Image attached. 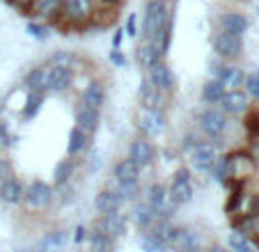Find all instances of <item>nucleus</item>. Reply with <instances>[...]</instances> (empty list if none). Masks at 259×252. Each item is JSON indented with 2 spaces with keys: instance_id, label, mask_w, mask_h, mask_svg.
<instances>
[{
  "instance_id": "f257e3e1",
  "label": "nucleus",
  "mask_w": 259,
  "mask_h": 252,
  "mask_svg": "<svg viewBox=\"0 0 259 252\" xmlns=\"http://www.w3.org/2000/svg\"><path fill=\"white\" fill-rule=\"evenodd\" d=\"M142 39L152 41L163 55H167L172 39V14L167 0H147L142 16Z\"/></svg>"
},
{
  "instance_id": "f03ea898",
  "label": "nucleus",
  "mask_w": 259,
  "mask_h": 252,
  "mask_svg": "<svg viewBox=\"0 0 259 252\" xmlns=\"http://www.w3.org/2000/svg\"><path fill=\"white\" fill-rule=\"evenodd\" d=\"M195 124H197V133L204 140L215 142L218 147H220V142L225 140L227 131H230V117L225 112H220L215 106H206L204 110L197 112Z\"/></svg>"
},
{
  "instance_id": "7ed1b4c3",
  "label": "nucleus",
  "mask_w": 259,
  "mask_h": 252,
  "mask_svg": "<svg viewBox=\"0 0 259 252\" xmlns=\"http://www.w3.org/2000/svg\"><path fill=\"white\" fill-rule=\"evenodd\" d=\"M21 204H23V208L28 214H34V216L46 214L55 204V188L41 179H32L30 184H25L23 202Z\"/></svg>"
},
{
  "instance_id": "20e7f679",
  "label": "nucleus",
  "mask_w": 259,
  "mask_h": 252,
  "mask_svg": "<svg viewBox=\"0 0 259 252\" xmlns=\"http://www.w3.org/2000/svg\"><path fill=\"white\" fill-rule=\"evenodd\" d=\"M145 199L142 202H147V206L152 208L154 214H156L158 220H172L177 214V204L170 199V195H167V186H163L161 181H154V184H149L145 188Z\"/></svg>"
},
{
  "instance_id": "39448f33",
  "label": "nucleus",
  "mask_w": 259,
  "mask_h": 252,
  "mask_svg": "<svg viewBox=\"0 0 259 252\" xmlns=\"http://www.w3.org/2000/svg\"><path fill=\"white\" fill-rule=\"evenodd\" d=\"M167 195H170V199L177 206H186V204L193 202V197H195V186H193L191 170L179 167V170L172 175V181H170V186H167Z\"/></svg>"
},
{
  "instance_id": "423d86ee",
  "label": "nucleus",
  "mask_w": 259,
  "mask_h": 252,
  "mask_svg": "<svg viewBox=\"0 0 259 252\" xmlns=\"http://www.w3.org/2000/svg\"><path fill=\"white\" fill-rule=\"evenodd\" d=\"M220 158V147L215 142L204 140L202 145H197L195 149L188 154V160H191V167L200 175H211Z\"/></svg>"
},
{
  "instance_id": "0eeeda50",
  "label": "nucleus",
  "mask_w": 259,
  "mask_h": 252,
  "mask_svg": "<svg viewBox=\"0 0 259 252\" xmlns=\"http://www.w3.org/2000/svg\"><path fill=\"white\" fill-rule=\"evenodd\" d=\"M138 129L145 138H158L167 129V115L161 108H140L138 110Z\"/></svg>"
},
{
  "instance_id": "6e6552de",
  "label": "nucleus",
  "mask_w": 259,
  "mask_h": 252,
  "mask_svg": "<svg viewBox=\"0 0 259 252\" xmlns=\"http://www.w3.org/2000/svg\"><path fill=\"white\" fill-rule=\"evenodd\" d=\"M211 46H213V53L218 55V60L232 62V60L241 58V53H243V37L218 30L213 34V39H211Z\"/></svg>"
},
{
  "instance_id": "1a4fd4ad",
  "label": "nucleus",
  "mask_w": 259,
  "mask_h": 252,
  "mask_svg": "<svg viewBox=\"0 0 259 252\" xmlns=\"http://www.w3.org/2000/svg\"><path fill=\"white\" fill-rule=\"evenodd\" d=\"M145 78L152 82L161 94H165V97H172V94L177 92V76H175L172 67L165 62V60H161L158 64H154L152 69H147Z\"/></svg>"
},
{
  "instance_id": "9d476101",
  "label": "nucleus",
  "mask_w": 259,
  "mask_h": 252,
  "mask_svg": "<svg viewBox=\"0 0 259 252\" xmlns=\"http://www.w3.org/2000/svg\"><path fill=\"white\" fill-rule=\"evenodd\" d=\"M126 158H131L133 163L145 170V167H152L154 160H156V147L152 145V140L145 136H138L128 142L126 147Z\"/></svg>"
},
{
  "instance_id": "9b49d317",
  "label": "nucleus",
  "mask_w": 259,
  "mask_h": 252,
  "mask_svg": "<svg viewBox=\"0 0 259 252\" xmlns=\"http://www.w3.org/2000/svg\"><path fill=\"white\" fill-rule=\"evenodd\" d=\"M204 238L197 227H177V234L170 243L175 252H204Z\"/></svg>"
},
{
  "instance_id": "f8f14e48",
  "label": "nucleus",
  "mask_w": 259,
  "mask_h": 252,
  "mask_svg": "<svg viewBox=\"0 0 259 252\" xmlns=\"http://www.w3.org/2000/svg\"><path fill=\"white\" fill-rule=\"evenodd\" d=\"M215 108H218L220 112H225L227 117H241V115H248V112L252 110L250 97L243 92V90H227Z\"/></svg>"
},
{
  "instance_id": "ddd939ff",
  "label": "nucleus",
  "mask_w": 259,
  "mask_h": 252,
  "mask_svg": "<svg viewBox=\"0 0 259 252\" xmlns=\"http://www.w3.org/2000/svg\"><path fill=\"white\" fill-rule=\"evenodd\" d=\"M101 126V110H94V108L85 106V103H76L73 108V129L83 131L85 136L94 138Z\"/></svg>"
},
{
  "instance_id": "4468645a",
  "label": "nucleus",
  "mask_w": 259,
  "mask_h": 252,
  "mask_svg": "<svg viewBox=\"0 0 259 252\" xmlns=\"http://www.w3.org/2000/svg\"><path fill=\"white\" fill-rule=\"evenodd\" d=\"M73 67H49L46 94H64L73 88Z\"/></svg>"
},
{
  "instance_id": "2eb2a0df",
  "label": "nucleus",
  "mask_w": 259,
  "mask_h": 252,
  "mask_svg": "<svg viewBox=\"0 0 259 252\" xmlns=\"http://www.w3.org/2000/svg\"><path fill=\"white\" fill-rule=\"evenodd\" d=\"M128 225H131V220H128V216L122 214V211H113V214L99 216V220H97V227L101 229V232H106L108 236H113L115 241L126 236Z\"/></svg>"
},
{
  "instance_id": "dca6fc26",
  "label": "nucleus",
  "mask_w": 259,
  "mask_h": 252,
  "mask_svg": "<svg viewBox=\"0 0 259 252\" xmlns=\"http://www.w3.org/2000/svg\"><path fill=\"white\" fill-rule=\"evenodd\" d=\"M124 204L126 202H124V197L119 195V190L115 188V186L103 188V190H99V193L94 195V211H97L99 216L113 214V211H122Z\"/></svg>"
},
{
  "instance_id": "f3484780",
  "label": "nucleus",
  "mask_w": 259,
  "mask_h": 252,
  "mask_svg": "<svg viewBox=\"0 0 259 252\" xmlns=\"http://www.w3.org/2000/svg\"><path fill=\"white\" fill-rule=\"evenodd\" d=\"M78 101L94 108V110H103V106H106V101H108V90H106V85H103V80H99V78L88 80V85L83 88Z\"/></svg>"
},
{
  "instance_id": "a211bd4d",
  "label": "nucleus",
  "mask_w": 259,
  "mask_h": 252,
  "mask_svg": "<svg viewBox=\"0 0 259 252\" xmlns=\"http://www.w3.org/2000/svg\"><path fill=\"white\" fill-rule=\"evenodd\" d=\"M167 101H170V97L161 94L152 82L142 76L140 85H138V103H140V108H161V110H165Z\"/></svg>"
},
{
  "instance_id": "6ab92c4d",
  "label": "nucleus",
  "mask_w": 259,
  "mask_h": 252,
  "mask_svg": "<svg viewBox=\"0 0 259 252\" xmlns=\"http://www.w3.org/2000/svg\"><path fill=\"white\" fill-rule=\"evenodd\" d=\"M248 28H250V19L243 12H223V14H218V30H223V32L243 37Z\"/></svg>"
},
{
  "instance_id": "aec40b11",
  "label": "nucleus",
  "mask_w": 259,
  "mask_h": 252,
  "mask_svg": "<svg viewBox=\"0 0 259 252\" xmlns=\"http://www.w3.org/2000/svg\"><path fill=\"white\" fill-rule=\"evenodd\" d=\"M140 175L142 170L133 163L131 158H119L117 163L113 165V179L115 186H126V184H140Z\"/></svg>"
},
{
  "instance_id": "412c9836",
  "label": "nucleus",
  "mask_w": 259,
  "mask_h": 252,
  "mask_svg": "<svg viewBox=\"0 0 259 252\" xmlns=\"http://www.w3.org/2000/svg\"><path fill=\"white\" fill-rule=\"evenodd\" d=\"M30 14L39 19V23H58L62 14V0H32Z\"/></svg>"
},
{
  "instance_id": "4be33fe9",
  "label": "nucleus",
  "mask_w": 259,
  "mask_h": 252,
  "mask_svg": "<svg viewBox=\"0 0 259 252\" xmlns=\"http://www.w3.org/2000/svg\"><path fill=\"white\" fill-rule=\"evenodd\" d=\"M23 193H25V184L16 175L0 181V202L7 204V206H19L23 202Z\"/></svg>"
},
{
  "instance_id": "5701e85b",
  "label": "nucleus",
  "mask_w": 259,
  "mask_h": 252,
  "mask_svg": "<svg viewBox=\"0 0 259 252\" xmlns=\"http://www.w3.org/2000/svg\"><path fill=\"white\" fill-rule=\"evenodd\" d=\"M69 245V232L67 229H51L39 238L37 252H64Z\"/></svg>"
},
{
  "instance_id": "b1692460",
  "label": "nucleus",
  "mask_w": 259,
  "mask_h": 252,
  "mask_svg": "<svg viewBox=\"0 0 259 252\" xmlns=\"http://www.w3.org/2000/svg\"><path fill=\"white\" fill-rule=\"evenodd\" d=\"M161 60H165V55H163L161 51L152 44V41H145V39H142L140 44H138V49H136V64L142 69V71L152 69L154 64H158Z\"/></svg>"
},
{
  "instance_id": "393cba45",
  "label": "nucleus",
  "mask_w": 259,
  "mask_h": 252,
  "mask_svg": "<svg viewBox=\"0 0 259 252\" xmlns=\"http://www.w3.org/2000/svg\"><path fill=\"white\" fill-rule=\"evenodd\" d=\"M92 147V138L85 136L83 131L78 129H71L69 131V138H67V158H80L85 156Z\"/></svg>"
},
{
  "instance_id": "a878e982",
  "label": "nucleus",
  "mask_w": 259,
  "mask_h": 252,
  "mask_svg": "<svg viewBox=\"0 0 259 252\" xmlns=\"http://www.w3.org/2000/svg\"><path fill=\"white\" fill-rule=\"evenodd\" d=\"M76 158H62L55 163L53 167V186L55 188H64V186H69L73 181V177H76Z\"/></svg>"
},
{
  "instance_id": "bb28decb",
  "label": "nucleus",
  "mask_w": 259,
  "mask_h": 252,
  "mask_svg": "<svg viewBox=\"0 0 259 252\" xmlns=\"http://www.w3.org/2000/svg\"><path fill=\"white\" fill-rule=\"evenodd\" d=\"M128 220H131L133 225H136L140 232H147V229L152 227L154 223H156V214H154L152 208L147 206V202H136L133 204V208H131V216H128Z\"/></svg>"
},
{
  "instance_id": "cd10ccee",
  "label": "nucleus",
  "mask_w": 259,
  "mask_h": 252,
  "mask_svg": "<svg viewBox=\"0 0 259 252\" xmlns=\"http://www.w3.org/2000/svg\"><path fill=\"white\" fill-rule=\"evenodd\" d=\"M88 245H90V252H115L117 250V241L113 236H108L106 232H101L97 225L88 232Z\"/></svg>"
},
{
  "instance_id": "c85d7f7f",
  "label": "nucleus",
  "mask_w": 259,
  "mask_h": 252,
  "mask_svg": "<svg viewBox=\"0 0 259 252\" xmlns=\"http://www.w3.org/2000/svg\"><path fill=\"white\" fill-rule=\"evenodd\" d=\"M46 76H49V64H37L23 76V88L28 92H44L46 94Z\"/></svg>"
},
{
  "instance_id": "c756f323",
  "label": "nucleus",
  "mask_w": 259,
  "mask_h": 252,
  "mask_svg": "<svg viewBox=\"0 0 259 252\" xmlns=\"http://www.w3.org/2000/svg\"><path fill=\"white\" fill-rule=\"evenodd\" d=\"M232 225H234V232H241L243 236H248L252 243H259V214L232 218Z\"/></svg>"
},
{
  "instance_id": "7c9ffc66",
  "label": "nucleus",
  "mask_w": 259,
  "mask_h": 252,
  "mask_svg": "<svg viewBox=\"0 0 259 252\" xmlns=\"http://www.w3.org/2000/svg\"><path fill=\"white\" fill-rule=\"evenodd\" d=\"M46 94L44 92H28L25 94V103L21 108V119L23 121H32L34 117H39L41 108H44Z\"/></svg>"
},
{
  "instance_id": "2f4dec72",
  "label": "nucleus",
  "mask_w": 259,
  "mask_h": 252,
  "mask_svg": "<svg viewBox=\"0 0 259 252\" xmlns=\"http://www.w3.org/2000/svg\"><path fill=\"white\" fill-rule=\"evenodd\" d=\"M225 92H227L225 85L211 78V80H204V82H202L200 99H202V103H206V106H218V101L223 99V94H225Z\"/></svg>"
},
{
  "instance_id": "473e14b6",
  "label": "nucleus",
  "mask_w": 259,
  "mask_h": 252,
  "mask_svg": "<svg viewBox=\"0 0 259 252\" xmlns=\"http://www.w3.org/2000/svg\"><path fill=\"white\" fill-rule=\"evenodd\" d=\"M209 71H211V78L213 80H218V82H223V85H230V80H232V76H234V71H236V67L232 62H223V60H215V62H211V67H209Z\"/></svg>"
},
{
  "instance_id": "72a5a7b5",
  "label": "nucleus",
  "mask_w": 259,
  "mask_h": 252,
  "mask_svg": "<svg viewBox=\"0 0 259 252\" xmlns=\"http://www.w3.org/2000/svg\"><path fill=\"white\" fill-rule=\"evenodd\" d=\"M227 250L230 252H257V247L241 232H230V236H227Z\"/></svg>"
},
{
  "instance_id": "f704fd0d",
  "label": "nucleus",
  "mask_w": 259,
  "mask_h": 252,
  "mask_svg": "<svg viewBox=\"0 0 259 252\" xmlns=\"http://www.w3.org/2000/svg\"><path fill=\"white\" fill-rule=\"evenodd\" d=\"M140 250L142 252H167L170 247H167L161 238L154 236L152 232H142L140 234Z\"/></svg>"
},
{
  "instance_id": "c9c22d12",
  "label": "nucleus",
  "mask_w": 259,
  "mask_h": 252,
  "mask_svg": "<svg viewBox=\"0 0 259 252\" xmlns=\"http://www.w3.org/2000/svg\"><path fill=\"white\" fill-rule=\"evenodd\" d=\"M73 62H76V55L71 53V51H53V53L49 55V60H46V64L49 67H73Z\"/></svg>"
},
{
  "instance_id": "e433bc0d",
  "label": "nucleus",
  "mask_w": 259,
  "mask_h": 252,
  "mask_svg": "<svg viewBox=\"0 0 259 252\" xmlns=\"http://www.w3.org/2000/svg\"><path fill=\"white\" fill-rule=\"evenodd\" d=\"M115 188L119 190V195L124 197V202H131V204H136V202H140V197H142V188H140V184H126V186H115Z\"/></svg>"
},
{
  "instance_id": "4c0bfd02",
  "label": "nucleus",
  "mask_w": 259,
  "mask_h": 252,
  "mask_svg": "<svg viewBox=\"0 0 259 252\" xmlns=\"http://www.w3.org/2000/svg\"><path fill=\"white\" fill-rule=\"evenodd\" d=\"M204 142V138L200 136L197 131H188V133H184V138H181V151L184 154H191L193 149H195L197 145H202Z\"/></svg>"
},
{
  "instance_id": "58836bf2",
  "label": "nucleus",
  "mask_w": 259,
  "mask_h": 252,
  "mask_svg": "<svg viewBox=\"0 0 259 252\" xmlns=\"http://www.w3.org/2000/svg\"><path fill=\"white\" fill-rule=\"evenodd\" d=\"M243 92L248 94L250 99H254V101H259V78L254 76V71L245 76V82H243Z\"/></svg>"
},
{
  "instance_id": "ea45409f",
  "label": "nucleus",
  "mask_w": 259,
  "mask_h": 252,
  "mask_svg": "<svg viewBox=\"0 0 259 252\" xmlns=\"http://www.w3.org/2000/svg\"><path fill=\"white\" fill-rule=\"evenodd\" d=\"M25 30H28L30 37L39 39V41H44V39L49 37V28H46V23H39V21H30Z\"/></svg>"
},
{
  "instance_id": "a19ab883",
  "label": "nucleus",
  "mask_w": 259,
  "mask_h": 252,
  "mask_svg": "<svg viewBox=\"0 0 259 252\" xmlns=\"http://www.w3.org/2000/svg\"><path fill=\"white\" fill-rule=\"evenodd\" d=\"M12 145H14V136H12L10 126H7V121H0V147L10 149Z\"/></svg>"
},
{
  "instance_id": "79ce46f5",
  "label": "nucleus",
  "mask_w": 259,
  "mask_h": 252,
  "mask_svg": "<svg viewBox=\"0 0 259 252\" xmlns=\"http://www.w3.org/2000/svg\"><path fill=\"white\" fill-rule=\"evenodd\" d=\"M245 76H248V73H245L241 67H236V71H234V76H232V80H230V85H227V90H243Z\"/></svg>"
},
{
  "instance_id": "37998d69",
  "label": "nucleus",
  "mask_w": 259,
  "mask_h": 252,
  "mask_svg": "<svg viewBox=\"0 0 259 252\" xmlns=\"http://www.w3.org/2000/svg\"><path fill=\"white\" fill-rule=\"evenodd\" d=\"M10 177H14V165H12V160H10V158L0 156V181L10 179Z\"/></svg>"
},
{
  "instance_id": "c03bdc74",
  "label": "nucleus",
  "mask_w": 259,
  "mask_h": 252,
  "mask_svg": "<svg viewBox=\"0 0 259 252\" xmlns=\"http://www.w3.org/2000/svg\"><path fill=\"white\" fill-rule=\"evenodd\" d=\"M108 60L113 62V67H126V55L122 53V49H110Z\"/></svg>"
},
{
  "instance_id": "a18cd8bd",
  "label": "nucleus",
  "mask_w": 259,
  "mask_h": 252,
  "mask_svg": "<svg viewBox=\"0 0 259 252\" xmlns=\"http://www.w3.org/2000/svg\"><path fill=\"white\" fill-rule=\"evenodd\" d=\"M101 163H103V156H101V151H99V149H94L92 154H90V158H88V170H90V172H97L99 167H101Z\"/></svg>"
},
{
  "instance_id": "49530a36",
  "label": "nucleus",
  "mask_w": 259,
  "mask_h": 252,
  "mask_svg": "<svg viewBox=\"0 0 259 252\" xmlns=\"http://www.w3.org/2000/svg\"><path fill=\"white\" fill-rule=\"evenodd\" d=\"M88 232H90V229L85 227V225H78V227L73 229V234H71V241L76 243V245H80V243H85V241H88Z\"/></svg>"
},
{
  "instance_id": "de8ad7c7",
  "label": "nucleus",
  "mask_w": 259,
  "mask_h": 252,
  "mask_svg": "<svg viewBox=\"0 0 259 252\" xmlns=\"http://www.w3.org/2000/svg\"><path fill=\"white\" fill-rule=\"evenodd\" d=\"M124 34L128 37H138V16L131 12V16L126 19V25H124Z\"/></svg>"
},
{
  "instance_id": "09e8293b",
  "label": "nucleus",
  "mask_w": 259,
  "mask_h": 252,
  "mask_svg": "<svg viewBox=\"0 0 259 252\" xmlns=\"http://www.w3.org/2000/svg\"><path fill=\"white\" fill-rule=\"evenodd\" d=\"M248 154L252 156V160H254V163H257V167H259V136H252V138H250Z\"/></svg>"
},
{
  "instance_id": "8fccbe9b",
  "label": "nucleus",
  "mask_w": 259,
  "mask_h": 252,
  "mask_svg": "<svg viewBox=\"0 0 259 252\" xmlns=\"http://www.w3.org/2000/svg\"><path fill=\"white\" fill-rule=\"evenodd\" d=\"M12 7L21 12V14H30V7H32V0H7Z\"/></svg>"
},
{
  "instance_id": "3c124183",
  "label": "nucleus",
  "mask_w": 259,
  "mask_h": 252,
  "mask_svg": "<svg viewBox=\"0 0 259 252\" xmlns=\"http://www.w3.org/2000/svg\"><path fill=\"white\" fill-rule=\"evenodd\" d=\"M122 39H124V30H115V34H113V49H122Z\"/></svg>"
},
{
  "instance_id": "603ef678",
  "label": "nucleus",
  "mask_w": 259,
  "mask_h": 252,
  "mask_svg": "<svg viewBox=\"0 0 259 252\" xmlns=\"http://www.w3.org/2000/svg\"><path fill=\"white\" fill-rule=\"evenodd\" d=\"M204 252H230V250H227V247H223V245H218V243H211V245L204 247Z\"/></svg>"
},
{
  "instance_id": "864d4df0",
  "label": "nucleus",
  "mask_w": 259,
  "mask_h": 252,
  "mask_svg": "<svg viewBox=\"0 0 259 252\" xmlns=\"http://www.w3.org/2000/svg\"><path fill=\"white\" fill-rule=\"evenodd\" d=\"M254 76H257V78H259V67H257V69H254Z\"/></svg>"
},
{
  "instance_id": "5fc2aeb1",
  "label": "nucleus",
  "mask_w": 259,
  "mask_h": 252,
  "mask_svg": "<svg viewBox=\"0 0 259 252\" xmlns=\"http://www.w3.org/2000/svg\"><path fill=\"white\" fill-rule=\"evenodd\" d=\"M254 112H257V119H259V108H254Z\"/></svg>"
},
{
  "instance_id": "6e6d98bb",
  "label": "nucleus",
  "mask_w": 259,
  "mask_h": 252,
  "mask_svg": "<svg viewBox=\"0 0 259 252\" xmlns=\"http://www.w3.org/2000/svg\"><path fill=\"white\" fill-rule=\"evenodd\" d=\"M21 252H28V250H21Z\"/></svg>"
}]
</instances>
